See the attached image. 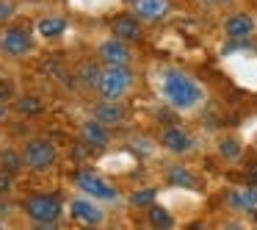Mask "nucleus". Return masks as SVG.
Returning <instances> with one entry per match:
<instances>
[{"label": "nucleus", "mask_w": 257, "mask_h": 230, "mask_svg": "<svg viewBox=\"0 0 257 230\" xmlns=\"http://www.w3.org/2000/svg\"><path fill=\"white\" fill-rule=\"evenodd\" d=\"M17 3L14 0H0V28L3 25H12L14 20H17Z\"/></svg>", "instance_id": "obj_23"}, {"label": "nucleus", "mask_w": 257, "mask_h": 230, "mask_svg": "<svg viewBox=\"0 0 257 230\" xmlns=\"http://www.w3.org/2000/svg\"><path fill=\"white\" fill-rule=\"evenodd\" d=\"M150 84L155 89V95L161 97V103L166 108H172L174 114H194L205 106L207 92L191 72L180 67H152L150 69Z\"/></svg>", "instance_id": "obj_1"}, {"label": "nucleus", "mask_w": 257, "mask_h": 230, "mask_svg": "<svg viewBox=\"0 0 257 230\" xmlns=\"http://www.w3.org/2000/svg\"><path fill=\"white\" fill-rule=\"evenodd\" d=\"M166 183L172 186V189L191 191V189H196V186H199V178H196L188 167H183V164H172V167L166 169Z\"/></svg>", "instance_id": "obj_17"}, {"label": "nucleus", "mask_w": 257, "mask_h": 230, "mask_svg": "<svg viewBox=\"0 0 257 230\" xmlns=\"http://www.w3.org/2000/svg\"><path fill=\"white\" fill-rule=\"evenodd\" d=\"M64 208H67L69 219H75L78 224H86V227H102V224L108 222L105 202L94 200V197H89V194H80V191Z\"/></svg>", "instance_id": "obj_7"}, {"label": "nucleus", "mask_w": 257, "mask_h": 230, "mask_svg": "<svg viewBox=\"0 0 257 230\" xmlns=\"http://www.w3.org/2000/svg\"><path fill=\"white\" fill-rule=\"evenodd\" d=\"M69 31V20L64 14H42L34 23V34L39 42H56Z\"/></svg>", "instance_id": "obj_11"}, {"label": "nucleus", "mask_w": 257, "mask_h": 230, "mask_svg": "<svg viewBox=\"0 0 257 230\" xmlns=\"http://www.w3.org/2000/svg\"><path fill=\"white\" fill-rule=\"evenodd\" d=\"M36 34L25 25H3L0 28V56L9 61H23L34 53Z\"/></svg>", "instance_id": "obj_2"}, {"label": "nucleus", "mask_w": 257, "mask_h": 230, "mask_svg": "<svg viewBox=\"0 0 257 230\" xmlns=\"http://www.w3.org/2000/svg\"><path fill=\"white\" fill-rule=\"evenodd\" d=\"M67 208L61 205V200L53 194H34L23 202V213L28 222H34L36 227H56L58 219L64 216Z\"/></svg>", "instance_id": "obj_6"}, {"label": "nucleus", "mask_w": 257, "mask_h": 230, "mask_svg": "<svg viewBox=\"0 0 257 230\" xmlns=\"http://www.w3.org/2000/svg\"><path fill=\"white\" fill-rule=\"evenodd\" d=\"M91 117L100 119L108 128H122V125L127 122V106H124L122 100H102L100 97V103L91 108Z\"/></svg>", "instance_id": "obj_12"}, {"label": "nucleus", "mask_w": 257, "mask_h": 230, "mask_svg": "<svg viewBox=\"0 0 257 230\" xmlns=\"http://www.w3.org/2000/svg\"><path fill=\"white\" fill-rule=\"evenodd\" d=\"M169 0H133L130 12L141 20V23H161L169 14Z\"/></svg>", "instance_id": "obj_15"}, {"label": "nucleus", "mask_w": 257, "mask_h": 230, "mask_svg": "<svg viewBox=\"0 0 257 230\" xmlns=\"http://www.w3.org/2000/svg\"><path fill=\"white\" fill-rule=\"evenodd\" d=\"M218 156H221L224 161H238V158L243 156V144H240L238 139H232V136H227V139L218 141Z\"/></svg>", "instance_id": "obj_21"}, {"label": "nucleus", "mask_w": 257, "mask_h": 230, "mask_svg": "<svg viewBox=\"0 0 257 230\" xmlns=\"http://www.w3.org/2000/svg\"><path fill=\"white\" fill-rule=\"evenodd\" d=\"M0 227H3V219H0Z\"/></svg>", "instance_id": "obj_28"}, {"label": "nucleus", "mask_w": 257, "mask_h": 230, "mask_svg": "<svg viewBox=\"0 0 257 230\" xmlns=\"http://www.w3.org/2000/svg\"><path fill=\"white\" fill-rule=\"evenodd\" d=\"M127 202L133 208H150L152 202H158V189L155 186H144V189L133 191V194L127 197Z\"/></svg>", "instance_id": "obj_20"}, {"label": "nucleus", "mask_w": 257, "mask_h": 230, "mask_svg": "<svg viewBox=\"0 0 257 230\" xmlns=\"http://www.w3.org/2000/svg\"><path fill=\"white\" fill-rule=\"evenodd\" d=\"M116 0H69V6L75 9V12H80V14H102V12H108V9L113 6Z\"/></svg>", "instance_id": "obj_19"}, {"label": "nucleus", "mask_w": 257, "mask_h": 230, "mask_svg": "<svg viewBox=\"0 0 257 230\" xmlns=\"http://www.w3.org/2000/svg\"><path fill=\"white\" fill-rule=\"evenodd\" d=\"M78 139L86 150H105V147H111V128L91 117V119H86V122H80Z\"/></svg>", "instance_id": "obj_9"}, {"label": "nucleus", "mask_w": 257, "mask_h": 230, "mask_svg": "<svg viewBox=\"0 0 257 230\" xmlns=\"http://www.w3.org/2000/svg\"><path fill=\"white\" fill-rule=\"evenodd\" d=\"M199 6H227L229 0H196Z\"/></svg>", "instance_id": "obj_25"}, {"label": "nucleus", "mask_w": 257, "mask_h": 230, "mask_svg": "<svg viewBox=\"0 0 257 230\" xmlns=\"http://www.w3.org/2000/svg\"><path fill=\"white\" fill-rule=\"evenodd\" d=\"M9 183H12V178H9V172H0V191H6Z\"/></svg>", "instance_id": "obj_27"}, {"label": "nucleus", "mask_w": 257, "mask_h": 230, "mask_svg": "<svg viewBox=\"0 0 257 230\" xmlns=\"http://www.w3.org/2000/svg\"><path fill=\"white\" fill-rule=\"evenodd\" d=\"M111 34L116 36V39H124V42H141V36H144V25H141V20L136 17L133 12L130 14H116V17L111 20Z\"/></svg>", "instance_id": "obj_13"}, {"label": "nucleus", "mask_w": 257, "mask_h": 230, "mask_svg": "<svg viewBox=\"0 0 257 230\" xmlns=\"http://www.w3.org/2000/svg\"><path fill=\"white\" fill-rule=\"evenodd\" d=\"M158 144H161L166 152H172V156H188V152H194L196 139L188 133V130L177 128V125H169V128H163Z\"/></svg>", "instance_id": "obj_10"}, {"label": "nucleus", "mask_w": 257, "mask_h": 230, "mask_svg": "<svg viewBox=\"0 0 257 230\" xmlns=\"http://www.w3.org/2000/svg\"><path fill=\"white\" fill-rule=\"evenodd\" d=\"M147 222H150L152 227H174V224H177L172 216V211L163 208V205H155V202L147 208Z\"/></svg>", "instance_id": "obj_18"}, {"label": "nucleus", "mask_w": 257, "mask_h": 230, "mask_svg": "<svg viewBox=\"0 0 257 230\" xmlns=\"http://www.w3.org/2000/svg\"><path fill=\"white\" fill-rule=\"evenodd\" d=\"M227 205L238 213H257V183L235 186L227 194Z\"/></svg>", "instance_id": "obj_14"}, {"label": "nucleus", "mask_w": 257, "mask_h": 230, "mask_svg": "<svg viewBox=\"0 0 257 230\" xmlns=\"http://www.w3.org/2000/svg\"><path fill=\"white\" fill-rule=\"evenodd\" d=\"M254 17H249V14H229L227 20H224V34H227V39H251L254 36Z\"/></svg>", "instance_id": "obj_16"}, {"label": "nucleus", "mask_w": 257, "mask_h": 230, "mask_svg": "<svg viewBox=\"0 0 257 230\" xmlns=\"http://www.w3.org/2000/svg\"><path fill=\"white\" fill-rule=\"evenodd\" d=\"M14 108H17V111H25V114H36V111L45 108V103H42L39 97H34V95H25V97H20V100L14 103Z\"/></svg>", "instance_id": "obj_22"}, {"label": "nucleus", "mask_w": 257, "mask_h": 230, "mask_svg": "<svg viewBox=\"0 0 257 230\" xmlns=\"http://www.w3.org/2000/svg\"><path fill=\"white\" fill-rule=\"evenodd\" d=\"M20 158H23V167L28 169V172L45 175L58 164V147L53 144L50 139H45V136H36V139L25 141Z\"/></svg>", "instance_id": "obj_5"}, {"label": "nucleus", "mask_w": 257, "mask_h": 230, "mask_svg": "<svg viewBox=\"0 0 257 230\" xmlns=\"http://www.w3.org/2000/svg\"><path fill=\"white\" fill-rule=\"evenodd\" d=\"M246 178H249V183H257V164H251V167L246 169Z\"/></svg>", "instance_id": "obj_26"}, {"label": "nucleus", "mask_w": 257, "mask_h": 230, "mask_svg": "<svg viewBox=\"0 0 257 230\" xmlns=\"http://www.w3.org/2000/svg\"><path fill=\"white\" fill-rule=\"evenodd\" d=\"M136 72L130 67H102L97 75V95L102 100H122L133 92Z\"/></svg>", "instance_id": "obj_3"}, {"label": "nucleus", "mask_w": 257, "mask_h": 230, "mask_svg": "<svg viewBox=\"0 0 257 230\" xmlns=\"http://www.w3.org/2000/svg\"><path fill=\"white\" fill-rule=\"evenodd\" d=\"M72 183H75V189H78L80 194H89V197H94V200L105 202V205H119V202H122L119 186L113 183V180H108L105 175H100V172L83 169V172H78L72 178Z\"/></svg>", "instance_id": "obj_4"}, {"label": "nucleus", "mask_w": 257, "mask_h": 230, "mask_svg": "<svg viewBox=\"0 0 257 230\" xmlns=\"http://www.w3.org/2000/svg\"><path fill=\"white\" fill-rule=\"evenodd\" d=\"M97 58H100L102 67H130L133 64V50H130V42L116 39V36H108L97 45Z\"/></svg>", "instance_id": "obj_8"}, {"label": "nucleus", "mask_w": 257, "mask_h": 230, "mask_svg": "<svg viewBox=\"0 0 257 230\" xmlns=\"http://www.w3.org/2000/svg\"><path fill=\"white\" fill-rule=\"evenodd\" d=\"M9 119V106H6V97H0V125Z\"/></svg>", "instance_id": "obj_24"}]
</instances>
